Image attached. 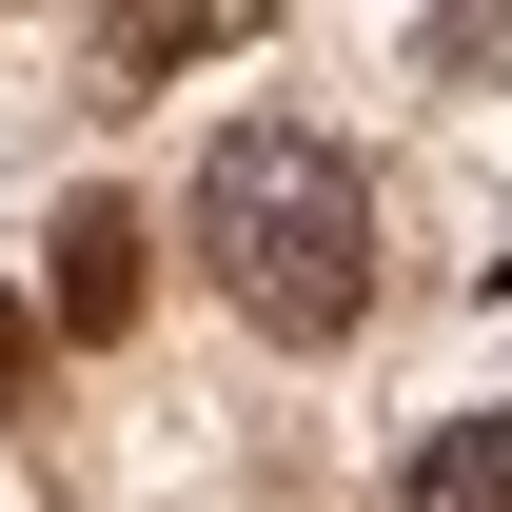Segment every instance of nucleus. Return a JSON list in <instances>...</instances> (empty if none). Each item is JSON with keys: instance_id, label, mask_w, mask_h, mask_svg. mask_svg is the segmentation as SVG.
<instances>
[{"instance_id": "39448f33", "label": "nucleus", "mask_w": 512, "mask_h": 512, "mask_svg": "<svg viewBox=\"0 0 512 512\" xmlns=\"http://www.w3.org/2000/svg\"><path fill=\"white\" fill-rule=\"evenodd\" d=\"M40 375H60V335H40V296H0V414H40Z\"/></svg>"}, {"instance_id": "f03ea898", "label": "nucleus", "mask_w": 512, "mask_h": 512, "mask_svg": "<svg viewBox=\"0 0 512 512\" xmlns=\"http://www.w3.org/2000/svg\"><path fill=\"white\" fill-rule=\"evenodd\" d=\"M40 335H138V197H60V256H40Z\"/></svg>"}, {"instance_id": "f257e3e1", "label": "nucleus", "mask_w": 512, "mask_h": 512, "mask_svg": "<svg viewBox=\"0 0 512 512\" xmlns=\"http://www.w3.org/2000/svg\"><path fill=\"white\" fill-rule=\"evenodd\" d=\"M197 256H217V296H237L256 335L316 355V335L375 316V178H355L316 119H237L197 158Z\"/></svg>"}, {"instance_id": "20e7f679", "label": "nucleus", "mask_w": 512, "mask_h": 512, "mask_svg": "<svg viewBox=\"0 0 512 512\" xmlns=\"http://www.w3.org/2000/svg\"><path fill=\"white\" fill-rule=\"evenodd\" d=\"M217 40H256L237 0H158V20H99V60H119V79H158V60H217Z\"/></svg>"}, {"instance_id": "7ed1b4c3", "label": "nucleus", "mask_w": 512, "mask_h": 512, "mask_svg": "<svg viewBox=\"0 0 512 512\" xmlns=\"http://www.w3.org/2000/svg\"><path fill=\"white\" fill-rule=\"evenodd\" d=\"M414 512H512V414H453V434H414Z\"/></svg>"}]
</instances>
